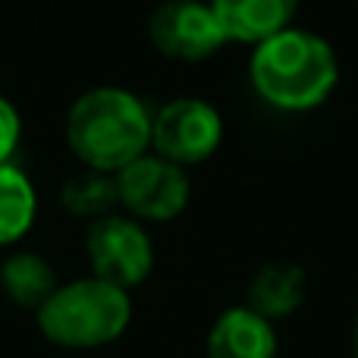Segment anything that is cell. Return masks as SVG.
<instances>
[{"label": "cell", "mask_w": 358, "mask_h": 358, "mask_svg": "<svg viewBox=\"0 0 358 358\" xmlns=\"http://www.w3.org/2000/svg\"><path fill=\"white\" fill-rule=\"evenodd\" d=\"M129 289H120L94 273L73 283H57V289L35 311V324L44 340L79 352L117 343L129 330Z\"/></svg>", "instance_id": "obj_3"}, {"label": "cell", "mask_w": 358, "mask_h": 358, "mask_svg": "<svg viewBox=\"0 0 358 358\" xmlns=\"http://www.w3.org/2000/svg\"><path fill=\"white\" fill-rule=\"evenodd\" d=\"M38 217V192L16 164H0V248H13L29 236Z\"/></svg>", "instance_id": "obj_11"}, {"label": "cell", "mask_w": 358, "mask_h": 358, "mask_svg": "<svg viewBox=\"0 0 358 358\" xmlns=\"http://www.w3.org/2000/svg\"><path fill=\"white\" fill-rule=\"evenodd\" d=\"M60 204L76 217H88V220H98V217L110 214L117 208V179L110 173H101V170H88L82 167V173L69 176L60 189Z\"/></svg>", "instance_id": "obj_13"}, {"label": "cell", "mask_w": 358, "mask_h": 358, "mask_svg": "<svg viewBox=\"0 0 358 358\" xmlns=\"http://www.w3.org/2000/svg\"><path fill=\"white\" fill-rule=\"evenodd\" d=\"M248 82L273 110L308 113L336 92L340 60L324 35L289 25L252 48Z\"/></svg>", "instance_id": "obj_1"}, {"label": "cell", "mask_w": 358, "mask_h": 358, "mask_svg": "<svg viewBox=\"0 0 358 358\" xmlns=\"http://www.w3.org/2000/svg\"><path fill=\"white\" fill-rule=\"evenodd\" d=\"M277 330L273 321L248 305L220 311L208 330V358H277Z\"/></svg>", "instance_id": "obj_8"}, {"label": "cell", "mask_w": 358, "mask_h": 358, "mask_svg": "<svg viewBox=\"0 0 358 358\" xmlns=\"http://www.w3.org/2000/svg\"><path fill=\"white\" fill-rule=\"evenodd\" d=\"M19 142H22V120H19V110L0 94V164L13 161V155L19 151Z\"/></svg>", "instance_id": "obj_14"}, {"label": "cell", "mask_w": 358, "mask_h": 358, "mask_svg": "<svg viewBox=\"0 0 358 358\" xmlns=\"http://www.w3.org/2000/svg\"><path fill=\"white\" fill-rule=\"evenodd\" d=\"M151 113L129 88H88L66 113V145L82 167L113 176L151 151Z\"/></svg>", "instance_id": "obj_2"}, {"label": "cell", "mask_w": 358, "mask_h": 358, "mask_svg": "<svg viewBox=\"0 0 358 358\" xmlns=\"http://www.w3.org/2000/svg\"><path fill=\"white\" fill-rule=\"evenodd\" d=\"M208 3L217 13L229 41L252 44V48L289 29L299 10V0H208Z\"/></svg>", "instance_id": "obj_9"}, {"label": "cell", "mask_w": 358, "mask_h": 358, "mask_svg": "<svg viewBox=\"0 0 358 358\" xmlns=\"http://www.w3.org/2000/svg\"><path fill=\"white\" fill-rule=\"evenodd\" d=\"M85 255L92 273L120 289L145 283L155 271V242L142 220L110 210L88 223L85 233Z\"/></svg>", "instance_id": "obj_4"}, {"label": "cell", "mask_w": 358, "mask_h": 358, "mask_svg": "<svg viewBox=\"0 0 358 358\" xmlns=\"http://www.w3.org/2000/svg\"><path fill=\"white\" fill-rule=\"evenodd\" d=\"M0 289L13 305L38 311L57 289V273L38 252H10L0 264Z\"/></svg>", "instance_id": "obj_12"}, {"label": "cell", "mask_w": 358, "mask_h": 358, "mask_svg": "<svg viewBox=\"0 0 358 358\" xmlns=\"http://www.w3.org/2000/svg\"><path fill=\"white\" fill-rule=\"evenodd\" d=\"M308 296V277L296 261H271L248 283V308L264 315L267 321L296 315Z\"/></svg>", "instance_id": "obj_10"}, {"label": "cell", "mask_w": 358, "mask_h": 358, "mask_svg": "<svg viewBox=\"0 0 358 358\" xmlns=\"http://www.w3.org/2000/svg\"><path fill=\"white\" fill-rule=\"evenodd\" d=\"M352 355L358 358V315H355V327H352Z\"/></svg>", "instance_id": "obj_15"}, {"label": "cell", "mask_w": 358, "mask_h": 358, "mask_svg": "<svg viewBox=\"0 0 358 358\" xmlns=\"http://www.w3.org/2000/svg\"><path fill=\"white\" fill-rule=\"evenodd\" d=\"M223 142V120L217 107L195 94L173 98L151 113V151L179 167L204 164Z\"/></svg>", "instance_id": "obj_6"}, {"label": "cell", "mask_w": 358, "mask_h": 358, "mask_svg": "<svg viewBox=\"0 0 358 358\" xmlns=\"http://www.w3.org/2000/svg\"><path fill=\"white\" fill-rule=\"evenodd\" d=\"M117 179V201L129 217L142 223H167L179 217L189 204L192 182L185 167L167 157L145 151L132 164H126Z\"/></svg>", "instance_id": "obj_5"}, {"label": "cell", "mask_w": 358, "mask_h": 358, "mask_svg": "<svg viewBox=\"0 0 358 358\" xmlns=\"http://www.w3.org/2000/svg\"><path fill=\"white\" fill-rule=\"evenodd\" d=\"M148 38L164 57L179 63H201L229 44L208 0H164L148 19Z\"/></svg>", "instance_id": "obj_7"}]
</instances>
